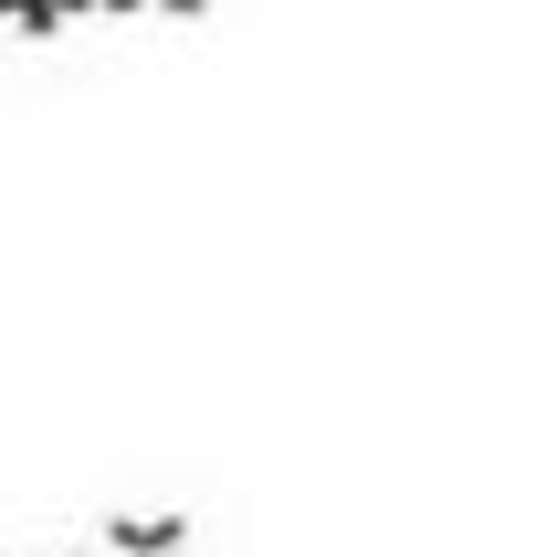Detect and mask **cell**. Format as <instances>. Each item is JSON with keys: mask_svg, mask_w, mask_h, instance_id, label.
I'll return each instance as SVG.
<instances>
[{"mask_svg": "<svg viewBox=\"0 0 557 557\" xmlns=\"http://www.w3.org/2000/svg\"><path fill=\"white\" fill-rule=\"evenodd\" d=\"M169 11H200V0H169Z\"/></svg>", "mask_w": 557, "mask_h": 557, "instance_id": "2", "label": "cell"}, {"mask_svg": "<svg viewBox=\"0 0 557 557\" xmlns=\"http://www.w3.org/2000/svg\"><path fill=\"white\" fill-rule=\"evenodd\" d=\"M158 557H180V547H158Z\"/></svg>", "mask_w": 557, "mask_h": 557, "instance_id": "3", "label": "cell"}, {"mask_svg": "<svg viewBox=\"0 0 557 557\" xmlns=\"http://www.w3.org/2000/svg\"><path fill=\"white\" fill-rule=\"evenodd\" d=\"M106 11H137V0H106Z\"/></svg>", "mask_w": 557, "mask_h": 557, "instance_id": "1", "label": "cell"}]
</instances>
